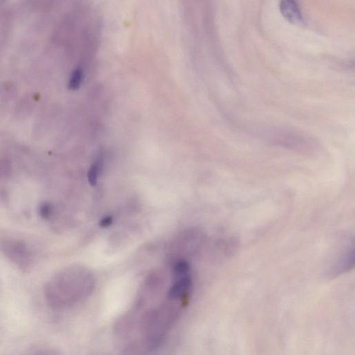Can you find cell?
<instances>
[{
    "label": "cell",
    "instance_id": "obj_8",
    "mask_svg": "<svg viewBox=\"0 0 355 355\" xmlns=\"http://www.w3.org/2000/svg\"><path fill=\"white\" fill-rule=\"evenodd\" d=\"M11 172V165L7 160H0V178H6L10 176Z\"/></svg>",
    "mask_w": 355,
    "mask_h": 355
},
{
    "label": "cell",
    "instance_id": "obj_6",
    "mask_svg": "<svg viewBox=\"0 0 355 355\" xmlns=\"http://www.w3.org/2000/svg\"><path fill=\"white\" fill-rule=\"evenodd\" d=\"M100 171V164L99 162L93 164L90 167L88 174V181L90 185H96L97 179H98L99 174Z\"/></svg>",
    "mask_w": 355,
    "mask_h": 355
},
{
    "label": "cell",
    "instance_id": "obj_4",
    "mask_svg": "<svg viewBox=\"0 0 355 355\" xmlns=\"http://www.w3.org/2000/svg\"><path fill=\"white\" fill-rule=\"evenodd\" d=\"M279 9L283 17L293 24H300L303 22L299 4L296 0H280Z\"/></svg>",
    "mask_w": 355,
    "mask_h": 355
},
{
    "label": "cell",
    "instance_id": "obj_1",
    "mask_svg": "<svg viewBox=\"0 0 355 355\" xmlns=\"http://www.w3.org/2000/svg\"><path fill=\"white\" fill-rule=\"evenodd\" d=\"M93 275L86 268L68 266L50 278L45 286V299L49 307L60 310L75 305L91 293Z\"/></svg>",
    "mask_w": 355,
    "mask_h": 355
},
{
    "label": "cell",
    "instance_id": "obj_9",
    "mask_svg": "<svg viewBox=\"0 0 355 355\" xmlns=\"http://www.w3.org/2000/svg\"><path fill=\"white\" fill-rule=\"evenodd\" d=\"M112 222H113V219H112L111 217H107L101 221V225L105 227V226H110Z\"/></svg>",
    "mask_w": 355,
    "mask_h": 355
},
{
    "label": "cell",
    "instance_id": "obj_5",
    "mask_svg": "<svg viewBox=\"0 0 355 355\" xmlns=\"http://www.w3.org/2000/svg\"><path fill=\"white\" fill-rule=\"evenodd\" d=\"M83 71L81 68H77L72 74L71 78L69 81V89L71 90H76L79 88L83 80Z\"/></svg>",
    "mask_w": 355,
    "mask_h": 355
},
{
    "label": "cell",
    "instance_id": "obj_7",
    "mask_svg": "<svg viewBox=\"0 0 355 355\" xmlns=\"http://www.w3.org/2000/svg\"><path fill=\"white\" fill-rule=\"evenodd\" d=\"M39 213L43 218L48 220L52 217L53 214V207L50 203L44 202L40 205Z\"/></svg>",
    "mask_w": 355,
    "mask_h": 355
},
{
    "label": "cell",
    "instance_id": "obj_2",
    "mask_svg": "<svg viewBox=\"0 0 355 355\" xmlns=\"http://www.w3.org/2000/svg\"><path fill=\"white\" fill-rule=\"evenodd\" d=\"M173 303L162 304L152 309L144 316L141 330L146 343L151 348L157 347L165 337L169 328L174 323L179 309Z\"/></svg>",
    "mask_w": 355,
    "mask_h": 355
},
{
    "label": "cell",
    "instance_id": "obj_3",
    "mask_svg": "<svg viewBox=\"0 0 355 355\" xmlns=\"http://www.w3.org/2000/svg\"><path fill=\"white\" fill-rule=\"evenodd\" d=\"M0 250L20 270L27 272L33 267V252L24 241L14 238L2 239L0 242Z\"/></svg>",
    "mask_w": 355,
    "mask_h": 355
}]
</instances>
